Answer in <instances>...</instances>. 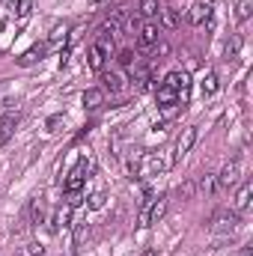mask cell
Segmentation results:
<instances>
[{"instance_id":"6da1fadb","label":"cell","mask_w":253,"mask_h":256,"mask_svg":"<svg viewBox=\"0 0 253 256\" xmlns=\"http://www.w3.org/2000/svg\"><path fill=\"white\" fill-rule=\"evenodd\" d=\"M164 212H167V196H164V194H161V196H152L149 202H143V208H140V214H137V226L146 230V226L158 224V220L164 218Z\"/></svg>"},{"instance_id":"7a4b0ae2","label":"cell","mask_w":253,"mask_h":256,"mask_svg":"<svg viewBox=\"0 0 253 256\" xmlns=\"http://www.w3.org/2000/svg\"><path fill=\"white\" fill-rule=\"evenodd\" d=\"M96 170V164L90 161V158H80L74 167H72V173L63 179V191L66 194H74V191H80L84 185H86V179H90V173Z\"/></svg>"},{"instance_id":"3957f363","label":"cell","mask_w":253,"mask_h":256,"mask_svg":"<svg viewBox=\"0 0 253 256\" xmlns=\"http://www.w3.org/2000/svg\"><path fill=\"white\" fill-rule=\"evenodd\" d=\"M242 224V214L232 208H220V212H214V218H212V230L218 232V236H232L236 232V226Z\"/></svg>"},{"instance_id":"277c9868","label":"cell","mask_w":253,"mask_h":256,"mask_svg":"<svg viewBox=\"0 0 253 256\" xmlns=\"http://www.w3.org/2000/svg\"><path fill=\"white\" fill-rule=\"evenodd\" d=\"M242 179V158H232L220 173H218V188H232Z\"/></svg>"},{"instance_id":"5b68a950","label":"cell","mask_w":253,"mask_h":256,"mask_svg":"<svg viewBox=\"0 0 253 256\" xmlns=\"http://www.w3.org/2000/svg\"><path fill=\"white\" fill-rule=\"evenodd\" d=\"M194 143H196V126H188L179 134V140H176V155H173V161H182L190 149H194Z\"/></svg>"},{"instance_id":"8992f818","label":"cell","mask_w":253,"mask_h":256,"mask_svg":"<svg viewBox=\"0 0 253 256\" xmlns=\"http://www.w3.org/2000/svg\"><path fill=\"white\" fill-rule=\"evenodd\" d=\"M158 36H161L158 24H140V30H137V45H140V48H155Z\"/></svg>"},{"instance_id":"52a82bcc","label":"cell","mask_w":253,"mask_h":256,"mask_svg":"<svg viewBox=\"0 0 253 256\" xmlns=\"http://www.w3.org/2000/svg\"><path fill=\"white\" fill-rule=\"evenodd\" d=\"M188 21L194 27H202V24H208L212 21V6L208 3H194L188 9Z\"/></svg>"},{"instance_id":"ba28073f","label":"cell","mask_w":253,"mask_h":256,"mask_svg":"<svg viewBox=\"0 0 253 256\" xmlns=\"http://www.w3.org/2000/svg\"><path fill=\"white\" fill-rule=\"evenodd\" d=\"M146 176H158V173H164L167 170V161L161 158V155H155V152H149L146 158H143V167H140Z\"/></svg>"},{"instance_id":"9c48e42d","label":"cell","mask_w":253,"mask_h":256,"mask_svg":"<svg viewBox=\"0 0 253 256\" xmlns=\"http://www.w3.org/2000/svg\"><path fill=\"white\" fill-rule=\"evenodd\" d=\"M48 54V42H39V45H33V48H27L21 57H18V63L21 66H33V63H39L42 57Z\"/></svg>"},{"instance_id":"30bf717a","label":"cell","mask_w":253,"mask_h":256,"mask_svg":"<svg viewBox=\"0 0 253 256\" xmlns=\"http://www.w3.org/2000/svg\"><path fill=\"white\" fill-rule=\"evenodd\" d=\"M98 78H102V90H110V92H120V90H122V74H120V72L102 68Z\"/></svg>"},{"instance_id":"8fae6325","label":"cell","mask_w":253,"mask_h":256,"mask_svg":"<svg viewBox=\"0 0 253 256\" xmlns=\"http://www.w3.org/2000/svg\"><path fill=\"white\" fill-rule=\"evenodd\" d=\"M86 63H90V68H92V72H102V68H104V63H108V51H104V48L96 42V45L90 48V57H86Z\"/></svg>"},{"instance_id":"7c38bea8","label":"cell","mask_w":253,"mask_h":256,"mask_svg":"<svg viewBox=\"0 0 253 256\" xmlns=\"http://www.w3.org/2000/svg\"><path fill=\"white\" fill-rule=\"evenodd\" d=\"M242 48H244V36H242V33H232V39H230V45H226V63H238Z\"/></svg>"},{"instance_id":"4fadbf2b","label":"cell","mask_w":253,"mask_h":256,"mask_svg":"<svg viewBox=\"0 0 253 256\" xmlns=\"http://www.w3.org/2000/svg\"><path fill=\"white\" fill-rule=\"evenodd\" d=\"M102 104H104V90L92 86V90L84 92V108H86V110H98Z\"/></svg>"},{"instance_id":"5bb4252c","label":"cell","mask_w":253,"mask_h":256,"mask_svg":"<svg viewBox=\"0 0 253 256\" xmlns=\"http://www.w3.org/2000/svg\"><path fill=\"white\" fill-rule=\"evenodd\" d=\"M66 39H68V24H54L48 36V48H63Z\"/></svg>"},{"instance_id":"9a60e30c","label":"cell","mask_w":253,"mask_h":256,"mask_svg":"<svg viewBox=\"0 0 253 256\" xmlns=\"http://www.w3.org/2000/svg\"><path fill=\"white\" fill-rule=\"evenodd\" d=\"M250 196H253V185H250V182H242L238 196H236V212H238V214L250 208Z\"/></svg>"},{"instance_id":"2e32d148","label":"cell","mask_w":253,"mask_h":256,"mask_svg":"<svg viewBox=\"0 0 253 256\" xmlns=\"http://www.w3.org/2000/svg\"><path fill=\"white\" fill-rule=\"evenodd\" d=\"M15 116L12 114H6V116H0V146H6L9 140H12V134H15Z\"/></svg>"},{"instance_id":"e0dca14e","label":"cell","mask_w":253,"mask_h":256,"mask_svg":"<svg viewBox=\"0 0 253 256\" xmlns=\"http://www.w3.org/2000/svg\"><path fill=\"white\" fill-rule=\"evenodd\" d=\"M196 194H202V196H212V194H218V176H212V173L200 176V179H196Z\"/></svg>"},{"instance_id":"ac0fdd59","label":"cell","mask_w":253,"mask_h":256,"mask_svg":"<svg viewBox=\"0 0 253 256\" xmlns=\"http://www.w3.org/2000/svg\"><path fill=\"white\" fill-rule=\"evenodd\" d=\"M161 24H164L167 30H176V27L182 24V15H179V9H176V6H167V9H161Z\"/></svg>"},{"instance_id":"d6986e66","label":"cell","mask_w":253,"mask_h":256,"mask_svg":"<svg viewBox=\"0 0 253 256\" xmlns=\"http://www.w3.org/2000/svg\"><path fill=\"white\" fill-rule=\"evenodd\" d=\"M200 90H202V96H206V98H212V96L220 90V84H218V74H214V72H206V78L200 80Z\"/></svg>"},{"instance_id":"ffe728a7","label":"cell","mask_w":253,"mask_h":256,"mask_svg":"<svg viewBox=\"0 0 253 256\" xmlns=\"http://www.w3.org/2000/svg\"><path fill=\"white\" fill-rule=\"evenodd\" d=\"M30 218H33V224H42V218H45V202H42V194H36L33 200H30Z\"/></svg>"},{"instance_id":"44dd1931","label":"cell","mask_w":253,"mask_h":256,"mask_svg":"<svg viewBox=\"0 0 253 256\" xmlns=\"http://www.w3.org/2000/svg\"><path fill=\"white\" fill-rule=\"evenodd\" d=\"M68 220H72V208H68V206H63V208H57V212H54V226H51V230H54V232H60V226H72V224H68Z\"/></svg>"},{"instance_id":"7402d4cb","label":"cell","mask_w":253,"mask_h":256,"mask_svg":"<svg viewBox=\"0 0 253 256\" xmlns=\"http://www.w3.org/2000/svg\"><path fill=\"white\" fill-rule=\"evenodd\" d=\"M158 12H161L158 0H140V9H137V15H140V18H155Z\"/></svg>"},{"instance_id":"603a6c76","label":"cell","mask_w":253,"mask_h":256,"mask_svg":"<svg viewBox=\"0 0 253 256\" xmlns=\"http://www.w3.org/2000/svg\"><path fill=\"white\" fill-rule=\"evenodd\" d=\"M176 196H179V200H194V196H196V179H185V182L176 188Z\"/></svg>"},{"instance_id":"cb8c5ba5","label":"cell","mask_w":253,"mask_h":256,"mask_svg":"<svg viewBox=\"0 0 253 256\" xmlns=\"http://www.w3.org/2000/svg\"><path fill=\"white\" fill-rule=\"evenodd\" d=\"M116 63L126 66V68H134V63H137V54H134L131 48H122V51L116 54Z\"/></svg>"},{"instance_id":"d4e9b609","label":"cell","mask_w":253,"mask_h":256,"mask_svg":"<svg viewBox=\"0 0 253 256\" xmlns=\"http://www.w3.org/2000/svg\"><path fill=\"white\" fill-rule=\"evenodd\" d=\"M21 256H45V244L42 242H27L21 248Z\"/></svg>"},{"instance_id":"484cf974","label":"cell","mask_w":253,"mask_h":256,"mask_svg":"<svg viewBox=\"0 0 253 256\" xmlns=\"http://www.w3.org/2000/svg\"><path fill=\"white\" fill-rule=\"evenodd\" d=\"M104 202H108V194L104 191H92L86 196V206H90V208H104Z\"/></svg>"},{"instance_id":"4316f807","label":"cell","mask_w":253,"mask_h":256,"mask_svg":"<svg viewBox=\"0 0 253 256\" xmlns=\"http://www.w3.org/2000/svg\"><path fill=\"white\" fill-rule=\"evenodd\" d=\"M236 18H238V24H244V21L250 18V0H238V6H236Z\"/></svg>"},{"instance_id":"83f0119b","label":"cell","mask_w":253,"mask_h":256,"mask_svg":"<svg viewBox=\"0 0 253 256\" xmlns=\"http://www.w3.org/2000/svg\"><path fill=\"white\" fill-rule=\"evenodd\" d=\"M90 236V230H86V224H78L74 226V250H80V244H84V238Z\"/></svg>"},{"instance_id":"f1b7e54d","label":"cell","mask_w":253,"mask_h":256,"mask_svg":"<svg viewBox=\"0 0 253 256\" xmlns=\"http://www.w3.org/2000/svg\"><path fill=\"white\" fill-rule=\"evenodd\" d=\"M30 12H33V0H18L15 15H18V18H30Z\"/></svg>"},{"instance_id":"f546056e","label":"cell","mask_w":253,"mask_h":256,"mask_svg":"<svg viewBox=\"0 0 253 256\" xmlns=\"http://www.w3.org/2000/svg\"><path fill=\"white\" fill-rule=\"evenodd\" d=\"M60 126H63V114H57V116H48V122H45V131H48V134H54V131H57Z\"/></svg>"},{"instance_id":"4dcf8cb0","label":"cell","mask_w":253,"mask_h":256,"mask_svg":"<svg viewBox=\"0 0 253 256\" xmlns=\"http://www.w3.org/2000/svg\"><path fill=\"white\" fill-rule=\"evenodd\" d=\"M155 54L167 57V54H170V45H167V42H155Z\"/></svg>"},{"instance_id":"1f68e13d","label":"cell","mask_w":253,"mask_h":256,"mask_svg":"<svg viewBox=\"0 0 253 256\" xmlns=\"http://www.w3.org/2000/svg\"><path fill=\"white\" fill-rule=\"evenodd\" d=\"M238 256H253V248H242V254Z\"/></svg>"},{"instance_id":"d6a6232c","label":"cell","mask_w":253,"mask_h":256,"mask_svg":"<svg viewBox=\"0 0 253 256\" xmlns=\"http://www.w3.org/2000/svg\"><path fill=\"white\" fill-rule=\"evenodd\" d=\"M102 3H104V0H92V9H96V6H102Z\"/></svg>"}]
</instances>
